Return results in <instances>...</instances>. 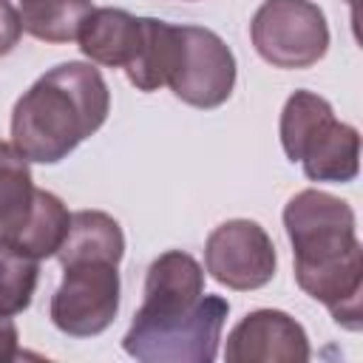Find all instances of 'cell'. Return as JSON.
Listing matches in <instances>:
<instances>
[{
	"instance_id": "obj_11",
	"label": "cell",
	"mask_w": 363,
	"mask_h": 363,
	"mask_svg": "<svg viewBox=\"0 0 363 363\" xmlns=\"http://www.w3.org/2000/svg\"><path fill=\"white\" fill-rule=\"evenodd\" d=\"M142 37H145V17H133L125 9L105 6V9H94L85 17L77 43L91 62L108 68H128L142 48Z\"/></svg>"
},
{
	"instance_id": "obj_5",
	"label": "cell",
	"mask_w": 363,
	"mask_h": 363,
	"mask_svg": "<svg viewBox=\"0 0 363 363\" xmlns=\"http://www.w3.org/2000/svg\"><path fill=\"white\" fill-rule=\"evenodd\" d=\"M261 60L275 68H309L329 48V26L312 0H264L250 23Z\"/></svg>"
},
{
	"instance_id": "obj_15",
	"label": "cell",
	"mask_w": 363,
	"mask_h": 363,
	"mask_svg": "<svg viewBox=\"0 0 363 363\" xmlns=\"http://www.w3.org/2000/svg\"><path fill=\"white\" fill-rule=\"evenodd\" d=\"M94 11L91 0H23L20 23L23 31L43 43H71L79 26Z\"/></svg>"
},
{
	"instance_id": "obj_3",
	"label": "cell",
	"mask_w": 363,
	"mask_h": 363,
	"mask_svg": "<svg viewBox=\"0 0 363 363\" xmlns=\"http://www.w3.org/2000/svg\"><path fill=\"white\" fill-rule=\"evenodd\" d=\"M281 145L289 162H301L306 179L346 184L360 170V133L340 122L332 105L312 94L295 91L281 111Z\"/></svg>"
},
{
	"instance_id": "obj_13",
	"label": "cell",
	"mask_w": 363,
	"mask_h": 363,
	"mask_svg": "<svg viewBox=\"0 0 363 363\" xmlns=\"http://www.w3.org/2000/svg\"><path fill=\"white\" fill-rule=\"evenodd\" d=\"M37 190L28 159L14 145L0 142V244H17L31 218Z\"/></svg>"
},
{
	"instance_id": "obj_6",
	"label": "cell",
	"mask_w": 363,
	"mask_h": 363,
	"mask_svg": "<svg viewBox=\"0 0 363 363\" xmlns=\"http://www.w3.org/2000/svg\"><path fill=\"white\" fill-rule=\"evenodd\" d=\"M62 269V284L51 298V323L71 337H94L105 332L119 312L116 264L82 261Z\"/></svg>"
},
{
	"instance_id": "obj_17",
	"label": "cell",
	"mask_w": 363,
	"mask_h": 363,
	"mask_svg": "<svg viewBox=\"0 0 363 363\" xmlns=\"http://www.w3.org/2000/svg\"><path fill=\"white\" fill-rule=\"evenodd\" d=\"M40 278V261L0 244V312L20 315L28 309Z\"/></svg>"
},
{
	"instance_id": "obj_2",
	"label": "cell",
	"mask_w": 363,
	"mask_h": 363,
	"mask_svg": "<svg viewBox=\"0 0 363 363\" xmlns=\"http://www.w3.org/2000/svg\"><path fill=\"white\" fill-rule=\"evenodd\" d=\"M111 111V91L91 62H60L45 71L11 111V145L40 164L62 162L96 133Z\"/></svg>"
},
{
	"instance_id": "obj_18",
	"label": "cell",
	"mask_w": 363,
	"mask_h": 363,
	"mask_svg": "<svg viewBox=\"0 0 363 363\" xmlns=\"http://www.w3.org/2000/svg\"><path fill=\"white\" fill-rule=\"evenodd\" d=\"M20 34H23L20 11L9 0H0V57L9 54L20 43Z\"/></svg>"
},
{
	"instance_id": "obj_7",
	"label": "cell",
	"mask_w": 363,
	"mask_h": 363,
	"mask_svg": "<svg viewBox=\"0 0 363 363\" xmlns=\"http://www.w3.org/2000/svg\"><path fill=\"white\" fill-rule=\"evenodd\" d=\"M167 88L193 108H218L235 88V57L227 43L201 26H179V57Z\"/></svg>"
},
{
	"instance_id": "obj_16",
	"label": "cell",
	"mask_w": 363,
	"mask_h": 363,
	"mask_svg": "<svg viewBox=\"0 0 363 363\" xmlns=\"http://www.w3.org/2000/svg\"><path fill=\"white\" fill-rule=\"evenodd\" d=\"M71 224V213L65 210L62 199L48 193V190H37V201L31 210V218L23 230V235L17 238L14 250L43 261L48 255H57L65 233Z\"/></svg>"
},
{
	"instance_id": "obj_9",
	"label": "cell",
	"mask_w": 363,
	"mask_h": 363,
	"mask_svg": "<svg viewBox=\"0 0 363 363\" xmlns=\"http://www.w3.org/2000/svg\"><path fill=\"white\" fill-rule=\"evenodd\" d=\"M230 363H306L309 337L303 326L281 309H255L227 335Z\"/></svg>"
},
{
	"instance_id": "obj_4",
	"label": "cell",
	"mask_w": 363,
	"mask_h": 363,
	"mask_svg": "<svg viewBox=\"0 0 363 363\" xmlns=\"http://www.w3.org/2000/svg\"><path fill=\"white\" fill-rule=\"evenodd\" d=\"M230 303L221 295H201V301L173 318H133L122 337L130 357L142 363H210L218 354V340Z\"/></svg>"
},
{
	"instance_id": "obj_12",
	"label": "cell",
	"mask_w": 363,
	"mask_h": 363,
	"mask_svg": "<svg viewBox=\"0 0 363 363\" xmlns=\"http://www.w3.org/2000/svg\"><path fill=\"white\" fill-rule=\"evenodd\" d=\"M125 255V235L113 216L102 210H77L71 213L68 233L57 250L62 267L82 264V261H105L116 264Z\"/></svg>"
},
{
	"instance_id": "obj_8",
	"label": "cell",
	"mask_w": 363,
	"mask_h": 363,
	"mask_svg": "<svg viewBox=\"0 0 363 363\" xmlns=\"http://www.w3.org/2000/svg\"><path fill=\"white\" fill-rule=\"evenodd\" d=\"M275 244L258 221L230 218L218 224L204 244L207 272L230 289H261L275 275Z\"/></svg>"
},
{
	"instance_id": "obj_10",
	"label": "cell",
	"mask_w": 363,
	"mask_h": 363,
	"mask_svg": "<svg viewBox=\"0 0 363 363\" xmlns=\"http://www.w3.org/2000/svg\"><path fill=\"white\" fill-rule=\"evenodd\" d=\"M204 295V269L182 250L162 252L145 278V298L133 318H173L190 312Z\"/></svg>"
},
{
	"instance_id": "obj_1",
	"label": "cell",
	"mask_w": 363,
	"mask_h": 363,
	"mask_svg": "<svg viewBox=\"0 0 363 363\" xmlns=\"http://www.w3.org/2000/svg\"><path fill=\"white\" fill-rule=\"evenodd\" d=\"M284 230L295 255L298 286L329 315L357 332L363 326V247L352 207L323 190H301L284 207Z\"/></svg>"
},
{
	"instance_id": "obj_14",
	"label": "cell",
	"mask_w": 363,
	"mask_h": 363,
	"mask_svg": "<svg viewBox=\"0 0 363 363\" xmlns=\"http://www.w3.org/2000/svg\"><path fill=\"white\" fill-rule=\"evenodd\" d=\"M179 57V26H170L164 20L145 17V37L136 60L125 68L130 85L150 94L167 85L173 65Z\"/></svg>"
},
{
	"instance_id": "obj_19",
	"label": "cell",
	"mask_w": 363,
	"mask_h": 363,
	"mask_svg": "<svg viewBox=\"0 0 363 363\" xmlns=\"http://www.w3.org/2000/svg\"><path fill=\"white\" fill-rule=\"evenodd\" d=\"M20 354V335L11 315L0 312V363H11Z\"/></svg>"
}]
</instances>
